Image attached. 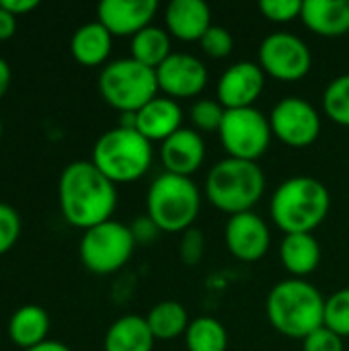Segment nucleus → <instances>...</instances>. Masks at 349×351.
<instances>
[{
	"label": "nucleus",
	"mask_w": 349,
	"mask_h": 351,
	"mask_svg": "<svg viewBox=\"0 0 349 351\" xmlns=\"http://www.w3.org/2000/svg\"><path fill=\"white\" fill-rule=\"evenodd\" d=\"M16 31V16L0 6V41H6Z\"/></svg>",
	"instance_id": "37"
},
{
	"label": "nucleus",
	"mask_w": 349,
	"mask_h": 351,
	"mask_svg": "<svg viewBox=\"0 0 349 351\" xmlns=\"http://www.w3.org/2000/svg\"><path fill=\"white\" fill-rule=\"evenodd\" d=\"M280 261L292 278H306L321 265V245L315 234H284Z\"/></svg>",
	"instance_id": "21"
},
{
	"label": "nucleus",
	"mask_w": 349,
	"mask_h": 351,
	"mask_svg": "<svg viewBox=\"0 0 349 351\" xmlns=\"http://www.w3.org/2000/svg\"><path fill=\"white\" fill-rule=\"evenodd\" d=\"M130 51H132L130 58L156 70L173 53V37L169 35L167 29L150 25L132 37Z\"/></svg>",
	"instance_id": "25"
},
{
	"label": "nucleus",
	"mask_w": 349,
	"mask_h": 351,
	"mask_svg": "<svg viewBox=\"0 0 349 351\" xmlns=\"http://www.w3.org/2000/svg\"><path fill=\"white\" fill-rule=\"evenodd\" d=\"M323 111L333 123L349 128V72L327 84L323 93Z\"/></svg>",
	"instance_id": "27"
},
{
	"label": "nucleus",
	"mask_w": 349,
	"mask_h": 351,
	"mask_svg": "<svg viewBox=\"0 0 349 351\" xmlns=\"http://www.w3.org/2000/svg\"><path fill=\"white\" fill-rule=\"evenodd\" d=\"M152 160V142H148L138 130L121 125L111 128L97 138L91 158V162L115 185L142 179L150 171Z\"/></svg>",
	"instance_id": "5"
},
{
	"label": "nucleus",
	"mask_w": 349,
	"mask_h": 351,
	"mask_svg": "<svg viewBox=\"0 0 349 351\" xmlns=\"http://www.w3.org/2000/svg\"><path fill=\"white\" fill-rule=\"evenodd\" d=\"M156 80H158V90L165 97L173 101H181V99L200 97L208 86L210 74L200 58L191 53L173 51L156 68Z\"/></svg>",
	"instance_id": "12"
},
{
	"label": "nucleus",
	"mask_w": 349,
	"mask_h": 351,
	"mask_svg": "<svg viewBox=\"0 0 349 351\" xmlns=\"http://www.w3.org/2000/svg\"><path fill=\"white\" fill-rule=\"evenodd\" d=\"M19 234H21L19 212L12 206L0 202V255L8 253L14 247V243L19 241Z\"/></svg>",
	"instance_id": "33"
},
{
	"label": "nucleus",
	"mask_w": 349,
	"mask_h": 351,
	"mask_svg": "<svg viewBox=\"0 0 349 351\" xmlns=\"http://www.w3.org/2000/svg\"><path fill=\"white\" fill-rule=\"evenodd\" d=\"M300 21L319 37H344L349 33V0H304Z\"/></svg>",
	"instance_id": "19"
},
{
	"label": "nucleus",
	"mask_w": 349,
	"mask_h": 351,
	"mask_svg": "<svg viewBox=\"0 0 349 351\" xmlns=\"http://www.w3.org/2000/svg\"><path fill=\"white\" fill-rule=\"evenodd\" d=\"M265 72L257 62H237L228 66L216 84V101L224 109L255 107L265 90Z\"/></svg>",
	"instance_id": "13"
},
{
	"label": "nucleus",
	"mask_w": 349,
	"mask_h": 351,
	"mask_svg": "<svg viewBox=\"0 0 349 351\" xmlns=\"http://www.w3.org/2000/svg\"><path fill=\"white\" fill-rule=\"evenodd\" d=\"M113 47V35L99 23H84L78 27L70 39V53L72 58L86 68L103 66L111 53Z\"/></svg>",
	"instance_id": "20"
},
{
	"label": "nucleus",
	"mask_w": 349,
	"mask_h": 351,
	"mask_svg": "<svg viewBox=\"0 0 349 351\" xmlns=\"http://www.w3.org/2000/svg\"><path fill=\"white\" fill-rule=\"evenodd\" d=\"M130 230H132V234H134L136 245L152 243V241H156V237L160 234L158 226L150 220V216H140V218H136V220L130 224Z\"/></svg>",
	"instance_id": "35"
},
{
	"label": "nucleus",
	"mask_w": 349,
	"mask_h": 351,
	"mask_svg": "<svg viewBox=\"0 0 349 351\" xmlns=\"http://www.w3.org/2000/svg\"><path fill=\"white\" fill-rule=\"evenodd\" d=\"M158 158L165 173L191 177L206 160V140L193 128H181L160 144Z\"/></svg>",
	"instance_id": "16"
},
{
	"label": "nucleus",
	"mask_w": 349,
	"mask_h": 351,
	"mask_svg": "<svg viewBox=\"0 0 349 351\" xmlns=\"http://www.w3.org/2000/svg\"><path fill=\"white\" fill-rule=\"evenodd\" d=\"M187 351H226L228 350V331L214 317L193 319L185 333Z\"/></svg>",
	"instance_id": "26"
},
{
	"label": "nucleus",
	"mask_w": 349,
	"mask_h": 351,
	"mask_svg": "<svg viewBox=\"0 0 349 351\" xmlns=\"http://www.w3.org/2000/svg\"><path fill=\"white\" fill-rule=\"evenodd\" d=\"M183 128V109L179 101H173L165 95H158L136 111V130L148 142H165L175 132Z\"/></svg>",
	"instance_id": "18"
},
{
	"label": "nucleus",
	"mask_w": 349,
	"mask_h": 351,
	"mask_svg": "<svg viewBox=\"0 0 349 351\" xmlns=\"http://www.w3.org/2000/svg\"><path fill=\"white\" fill-rule=\"evenodd\" d=\"M154 335L144 317L125 315L113 321L105 333L103 350L105 351H152Z\"/></svg>",
	"instance_id": "22"
},
{
	"label": "nucleus",
	"mask_w": 349,
	"mask_h": 351,
	"mask_svg": "<svg viewBox=\"0 0 349 351\" xmlns=\"http://www.w3.org/2000/svg\"><path fill=\"white\" fill-rule=\"evenodd\" d=\"M58 199L66 222L88 230L111 220L117 208V185L91 160H74L60 175Z\"/></svg>",
	"instance_id": "1"
},
{
	"label": "nucleus",
	"mask_w": 349,
	"mask_h": 351,
	"mask_svg": "<svg viewBox=\"0 0 349 351\" xmlns=\"http://www.w3.org/2000/svg\"><path fill=\"white\" fill-rule=\"evenodd\" d=\"M204 195L228 218L253 212L265 195V173L257 162L226 156L208 171Z\"/></svg>",
	"instance_id": "4"
},
{
	"label": "nucleus",
	"mask_w": 349,
	"mask_h": 351,
	"mask_svg": "<svg viewBox=\"0 0 349 351\" xmlns=\"http://www.w3.org/2000/svg\"><path fill=\"white\" fill-rule=\"evenodd\" d=\"M99 93L115 111L136 113L160 93L156 70L136 62L134 58L113 60L105 64L99 74Z\"/></svg>",
	"instance_id": "7"
},
{
	"label": "nucleus",
	"mask_w": 349,
	"mask_h": 351,
	"mask_svg": "<svg viewBox=\"0 0 349 351\" xmlns=\"http://www.w3.org/2000/svg\"><path fill=\"white\" fill-rule=\"evenodd\" d=\"M0 136H2V121H0Z\"/></svg>",
	"instance_id": "40"
},
{
	"label": "nucleus",
	"mask_w": 349,
	"mask_h": 351,
	"mask_svg": "<svg viewBox=\"0 0 349 351\" xmlns=\"http://www.w3.org/2000/svg\"><path fill=\"white\" fill-rule=\"evenodd\" d=\"M302 351H346L344 337L327 329L325 325L302 339Z\"/></svg>",
	"instance_id": "34"
},
{
	"label": "nucleus",
	"mask_w": 349,
	"mask_h": 351,
	"mask_svg": "<svg viewBox=\"0 0 349 351\" xmlns=\"http://www.w3.org/2000/svg\"><path fill=\"white\" fill-rule=\"evenodd\" d=\"M10 80H12V72L10 66L4 58H0V99L6 95V90L10 88Z\"/></svg>",
	"instance_id": "38"
},
{
	"label": "nucleus",
	"mask_w": 349,
	"mask_h": 351,
	"mask_svg": "<svg viewBox=\"0 0 349 351\" xmlns=\"http://www.w3.org/2000/svg\"><path fill=\"white\" fill-rule=\"evenodd\" d=\"M202 210V193L191 177L158 175L146 191V216L160 232L183 234L193 228Z\"/></svg>",
	"instance_id": "6"
},
{
	"label": "nucleus",
	"mask_w": 349,
	"mask_h": 351,
	"mask_svg": "<svg viewBox=\"0 0 349 351\" xmlns=\"http://www.w3.org/2000/svg\"><path fill=\"white\" fill-rule=\"evenodd\" d=\"M158 12L156 0H103L97 6V21L113 37H134L152 25Z\"/></svg>",
	"instance_id": "15"
},
{
	"label": "nucleus",
	"mask_w": 349,
	"mask_h": 351,
	"mask_svg": "<svg viewBox=\"0 0 349 351\" xmlns=\"http://www.w3.org/2000/svg\"><path fill=\"white\" fill-rule=\"evenodd\" d=\"M226 109L216 99H197L189 109V119L195 132L200 134H218Z\"/></svg>",
	"instance_id": "28"
},
{
	"label": "nucleus",
	"mask_w": 349,
	"mask_h": 351,
	"mask_svg": "<svg viewBox=\"0 0 349 351\" xmlns=\"http://www.w3.org/2000/svg\"><path fill=\"white\" fill-rule=\"evenodd\" d=\"M259 12L272 23H292L294 19H300L302 0H261Z\"/></svg>",
	"instance_id": "31"
},
{
	"label": "nucleus",
	"mask_w": 349,
	"mask_h": 351,
	"mask_svg": "<svg viewBox=\"0 0 349 351\" xmlns=\"http://www.w3.org/2000/svg\"><path fill=\"white\" fill-rule=\"evenodd\" d=\"M204 253H206V237L200 228H189L181 234V241H179V259L193 267L197 265L202 259H204Z\"/></svg>",
	"instance_id": "32"
},
{
	"label": "nucleus",
	"mask_w": 349,
	"mask_h": 351,
	"mask_svg": "<svg viewBox=\"0 0 349 351\" xmlns=\"http://www.w3.org/2000/svg\"><path fill=\"white\" fill-rule=\"evenodd\" d=\"M165 25L179 41H197L212 27V10L204 0H171L165 8Z\"/></svg>",
	"instance_id": "17"
},
{
	"label": "nucleus",
	"mask_w": 349,
	"mask_h": 351,
	"mask_svg": "<svg viewBox=\"0 0 349 351\" xmlns=\"http://www.w3.org/2000/svg\"><path fill=\"white\" fill-rule=\"evenodd\" d=\"M218 138L228 158L257 162L269 150L274 138L269 115L257 107L226 109Z\"/></svg>",
	"instance_id": "9"
},
{
	"label": "nucleus",
	"mask_w": 349,
	"mask_h": 351,
	"mask_svg": "<svg viewBox=\"0 0 349 351\" xmlns=\"http://www.w3.org/2000/svg\"><path fill=\"white\" fill-rule=\"evenodd\" d=\"M27 351H72L66 343H62V341H53V339H45V341H41L39 346H35V348H31V350Z\"/></svg>",
	"instance_id": "39"
},
{
	"label": "nucleus",
	"mask_w": 349,
	"mask_h": 351,
	"mask_svg": "<svg viewBox=\"0 0 349 351\" xmlns=\"http://www.w3.org/2000/svg\"><path fill=\"white\" fill-rule=\"evenodd\" d=\"M257 64L265 76L280 82H298L313 68V51L309 43L288 31L272 33L259 43Z\"/></svg>",
	"instance_id": "10"
},
{
	"label": "nucleus",
	"mask_w": 349,
	"mask_h": 351,
	"mask_svg": "<svg viewBox=\"0 0 349 351\" xmlns=\"http://www.w3.org/2000/svg\"><path fill=\"white\" fill-rule=\"evenodd\" d=\"M136 241L128 224L117 220H107L84 230L80 239V261L97 276H109L119 271L134 255Z\"/></svg>",
	"instance_id": "8"
},
{
	"label": "nucleus",
	"mask_w": 349,
	"mask_h": 351,
	"mask_svg": "<svg viewBox=\"0 0 349 351\" xmlns=\"http://www.w3.org/2000/svg\"><path fill=\"white\" fill-rule=\"evenodd\" d=\"M331 193L323 181L311 175L286 179L269 199L274 224L284 234H313L329 216Z\"/></svg>",
	"instance_id": "2"
},
{
	"label": "nucleus",
	"mask_w": 349,
	"mask_h": 351,
	"mask_svg": "<svg viewBox=\"0 0 349 351\" xmlns=\"http://www.w3.org/2000/svg\"><path fill=\"white\" fill-rule=\"evenodd\" d=\"M47 333H49V317L45 308L37 304H25L16 308L8 321V337L23 351L45 341Z\"/></svg>",
	"instance_id": "23"
},
{
	"label": "nucleus",
	"mask_w": 349,
	"mask_h": 351,
	"mask_svg": "<svg viewBox=\"0 0 349 351\" xmlns=\"http://www.w3.org/2000/svg\"><path fill=\"white\" fill-rule=\"evenodd\" d=\"M200 47L206 56L214 58V60H222V58H228L232 53V47H234V39H232V33L222 27V25H212L206 35L200 39Z\"/></svg>",
	"instance_id": "30"
},
{
	"label": "nucleus",
	"mask_w": 349,
	"mask_h": 351,
	"mask_svg": "<svg viewBox=\"0 0 349 351\" xmlns=\"http://www.w3.org/2000/svg\"><path fill=\"white\" fill-rule=\"evenodd\" d=\"M325 327L339 337H349V288L333 292L325 300Z\"/></svg>",
	"instance_id": "29"
},
{
	"label": "nucleus",
	"mask_w": 349,
	"mask_h": 351,
	"mask_svg": "<svg viewBox=\"0 0 349 351\" xmlns=\"http://www.w3.org/2000/svg\"><path fill=\"white\" fill-rule=\"evenodd\" d=\"M269 125L276 140L290 148H309L321 136V113L302 97L278 101L269 113Z\"/></svg>",
	"instance_id": "11"
},
{
	"label": "nucleus",
	"mask_w": 349,
	"mask_h": 351,
	"mask_svg": "<svg viewBox=\"0 0 349 351\" xmlns=\"http://www.w3.org/2000/svg\"><path fill=\"white\" fill-rule=\"evenodd\" d=\"M0 6L6 8L10 14L21 16V14H27V12L35 10L39 6V2L37 0H0Z\"/></svg>",
	"instance_id": "36"
},
{
	"label": "nucleus",
	"mask_w": 349,
	"mask_h": 351,
	"mask_svg": "<svg viewBox=\"0 0 349 351\" xmlns=\"http://www.w3.org/2000/svg\"><path fill=\"white\" fill-rule=\"evenodd\" d=\"M224 245L234 259L255 263L267 255L272 247V230L255 212L237 214L230 216L224 226Z\"/></svg>",
	"instance_id": "14"
},
{
	"label": "nucleus",
	"mask_w": 349,
	"mask_h": 351,
	"mask_svg": "<svg viewBox=\"0 0 349 351\" xmlns=\"http://www.w3.org/2000/svg\"><path fill=\"white\" fill-rule=\"evenodd\" d=\"M144 319L156 341H173L177 337H185L191 323L187 308L177 300H163L154 304Z\"/></svg>",
	"instance_id": "24"
},
{
	"label": "nucleus",
	"mask_w": 349,
	"mask_h": 351,
	"mask_svg": "<svg viewBox=\"0 0 349 351\" xmlns=\"http://www.w3.org/2000/svg\"><path fill=\"white\" fill-rule=\"evenodd\" d=\"M325 296L306 280H282L265 298L269 325L284 337L304 339L325 325Z\"/></svg>",
	"instance_id": "3"
}]
</instances>
